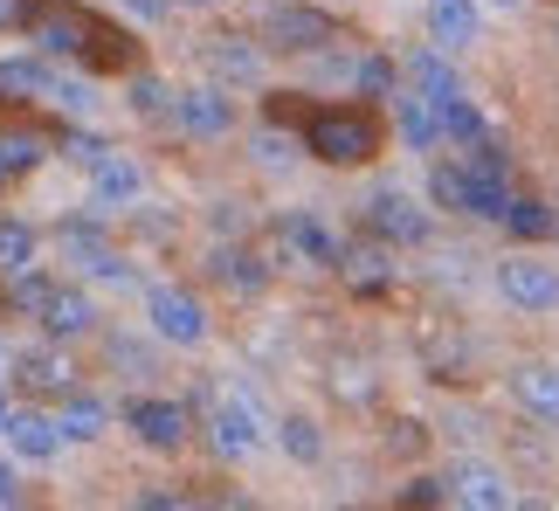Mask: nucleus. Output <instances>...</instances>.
Listing matches in <instances>:
<instances>
[{"label":"nucleus","instance_id":"58836bf2","mask_svg":"<svg viewBox=\"0 0 559 511\" xmlns=\"http://www.w3.org/2000/svg\"><path fill=\"white\" fill-rule=\"evenodd\" d=\"M8 415H14V401H8V388H0V436H8Z\"/></svg>","mask_w":559,"mask_h":511},{"label":"nucleus","instance_id":"1a4fd4ad","mask_svg":"<svg viewBox=\"0 0 559 511\" xmlns=\"http://www.w3.org/2000/svg\"><path fill=\"white\" fill-rule=\"evenodd\" d=\"M428 41L449 56L484 41V0H428Z\"/></svg>","mask_w":559,"mask_h":511},{"label":"nucleus","instance_id":"37998d69","mask_svg":"<svg viewBox=\"0 0 559 511\" xmlns=\"http://www.w3.org/2000/svg\"><path fill=\"white\" fill-rule=\"evenodd\" d=\"M552 35H559V21H552Z\"/></svg>","mask_w":559,"mask_h":511},{"label":"nucleus","instance_id":"0eeeda50","mask_svg":"<svg viewBox=\"0 0 559 511\" xmlns=\"http://www.w3.org/2000/svg\"><path fill=\"white\" fill-rule=\"evenodd\" d=\"M14 373L28 380L35 394H70L76 388V359H70V338H35V346H14Z\"/></svg>","mask_w":559,"mask_h":511},{"label":"nucleus","instance_id":"7c9ffc66","mask_svg":"<svg viewBox=\"0 0 559 511\" xmlns=\"http://www.w3.org/2000/svg\"><path fill=\"white\" fill-rule=\"evenodd\" d=\"M49 290H56V284H49V276H35V270L14 276V305H21V311H41V297H49Z\"/></svg>","mask_w":559,"mask_h":511},{"label":"nucleus","instance_id":"7ed1b4c3","mask_svg":"<svg viewBox=\"0 0 559 511\" xmlns=\"http://www.w3.org/2000/svg\"><path fill=\"white\" fill-rule=\"evenodd\" d=\"M145 325H153V338H166V346H201L207 311H201V297L180 290V284H145Z\"/></svg>","mask_w":559,"mask_h":511},{"label":"nucleus","instance_id":"aec40b11","mask_svg":"<svg viewBox=\"0 0 559 511\" xmlns=\"http://www.w3.org/2000/svg\"><path fill=\"white\" fill-rule=\"evenodd\" d=\"M35 35H41V49H49V56H76L83 41H91V21L70 14V8H41L35 14Z\"/></svg>","mask_w":559,"mask_h":511},{"label":"nucleus","instance_id":"9b49d317","mask_svg":"<svg viewBox=\"0 0 559 511\" xmlns=\"http://www.w3.org/2000/svg\"><path fill=\"white\" fill-rule=\"evenodd\" d=\"M139 194H145V166L132 153H111V145H104L91 159V201L97 207H132Z\"/></svg>","mask_w":559,"mask_h":511},{"label":"nucleus","instance_id":"412c9836","mask_svg":"<svg viewBox=\"0 0 559 511\" xmlns=\"http://www.w3.org/2000/svg\"><path fill=\"white\" fill-rule=\"evenodd\" d=\"M442 139H449V145H463V153L490 139V124H484V111H477V104H469V91L442 97Z\"/></svg>","mask_w":559,"mask_h":511},{"label":"nucleus","instance_id":"a211bd4d","mask_svg":"<svg viewBox=\"0 0 559 511\" xmlns=\"http://www.w3.org/2000/svg\"><path fill=\"white\" fill-rule=\"evenodd\" d=\"M56 429H62V442H97L104 429H111V408H104L97 394H76V388H70V401H62V415H56Z\"/></svg>","mask_w":559,"mask_h":511},{"label":"nucleus","instance_id":"6ab92c4d","mask_svg":"<svg viewBox=\"0 0 559 511\" xmlns=\"http://www.w3.org/2000/svg\"><path fill=\"white\" fill-rule=\"evenodd\" d=\"M284 242L305 255V263H318V270L338 263V242H332V228L318 222V215H284Z\"/></svg>","mask_w":559,"mask_h":511},{"label":"nucleus","instance_id":"bb28decb","mask_svg":"<svg viewBox=\"0 0 559 511\" xmlns=\"http://www.w3.org/2000/svg\"><path fill=\"white\" fill-rule=\"evenodd\" d=\"M338 270H346L353 284H386V276H394V263H386L380 242H367V249H338Z\"/></svg>","mask_w":559,"mask_h":511},{"label":"nucleus","instance_id":"f03ea898","mask_svg":"<svg viewBox=\"0 0 559 511\" xmlns=\"http://www.w3.org/2000/svg\"><path fill=\"white\" fill-rule=\"evenodd\" d=\"M305 145L325 166H367L373 145H380V132H373V118H359V111H318L305 124Z\"/></svg>","mask_w":559,"mask_h":511},{"label":"nucleus","instance_id":"9d476101","mask_svg":"<svg viewBox=\"0 0 559 511\" xmlns=\"http://www.w3.org/2000/svg\"><path fill=\"white\" fill-rule=\"evenodd\" d=\"M449 504H477V511H511L519 491H511V477L498 463H456L449 471Z\"/></svg>","mask_w":559,"mask_h":511},{"label":"nucleus","instance_id":"a878e982","mask_svg":"<svg viewBox=\"0 0 559 511\" xmlns=\"http://www.w3.org/2000/svg\"><path fill=\"white\" fill-rule=\"evenodd\" d=\"M0 270L8 276L35 270V228L28 222H0Z\"/></svg>","mask_w":559,"mask_h":511},{"label":"nucleus","instance_id":"4be33fe9","mask_svg":"<svg viewBox=\"0 0 559 511\" xmlns=\"http://www.w3.org/2000/svg\"><path fill=\"white\" fill-rule=\"evenodd\" d=\"M56 70H49V62H41V56H8V62H0V91H21V97H56Z\"/></svg>","mask_w":559,"mask_h":511},{"label":"nucleus","instance_id":"c9c22d12","mask_svg":"<svg viewBox=\"0 0 559 511\" xmlns=\"http://www.w3.org/2000/svg\"><path fill=\"white\" fill-rule=\"evenodd\" d=\"M21 21H35L28 0H0V28H21Z\"/></svg>","mask_w":559,"mask_h":511},{"label":"nucleus","instance_id":"5701e85b","mask_svg":"<svg viewBox=\"0 0 559 511\" xmlns=\"http://www.w3.org/2000/svg\"><path fill=\"white\" fill-rule=\"evenodd\" d=\"M504 228H511L519 242H546L559 222H552V207H546L539 194H511V207H504Z\"/></svg>","mask_w":559,"mask_h":511},{"label":"nucleus","instance_id":"ea45409f","mask_svg":"<svg viewBox=\"0 0 559 511\" xmlns=\"http://www.w3.org/2000/svg\"><path fill=\"white\" fill-rule=\"evenodd\" d=\"M484 8H498V14H519V8H525V0H484Z\"/></svg>","mask_w":559,"mask_h":511},{"label":"nucleus","instance_id":"2eb2a0df","mask_svg":"<svg viewBox=\"0 0 559 511\" xmlns=\"http://www.w3.org/2000/svg\"><path fill=\"white\" fill-rule=\"evenodd\" d=\"M394 124H401V139H407V153H436V145H449L442 139V104L436 97H421V91H394Z\"/></svg>","mask_w":559,"mask_h":511},{"label":"nucleus","instance_id":"ddd939ff","mask_svg":"<svg viewBox=\"0 0 559 511\" xmlns=\"http://www.w3.org/2000/svg\"><path fill=\"white\" fill-rule=\"evenodd\" d=\"M263 35H270V49H284V56H311V49H325V41H332V21L318 14V8H276L263 21Z\"/></svg>","mask_w":559,"mask_h":511},{"label":"nucleus","instance_id":"c85d7f7f","mask_svg":"<svg viewBox=\"0 0 559 511\" xmlns=\"http://www.w3.org/2000/svg\"><path fill=\"white\" fill-rule=\"evenodd\" d=\"M353 83H359L367 97H394V91H401V70H394L386 56H367V62H353Z\"/></svg>","mask_w":559,"mask_h":511},{"label":"nucleus","instance_id":"393cba45","mask_svg":"<svg viewBox=\"0 0 559 511\" xmlns=\"http://www.w3.org/2000/svg\"><path fill=\"white\" fill-rule=\"evenodd\" d=\"M276 450H284L290 463H318V456H325V436H318L311 415H284V421H276Z\"/></svg>","mask_w":559,"mask_h":511},{"label":"nucleus","instance_id":"4c0bfd02","mask_svg":"<svg viewBox=\"0 0 559 511\" xmlns=\"http://www.w3.org/2000/svg\"><path fill=\"white\" fill-rule=\"evenodd\" d=\"M0 373H14V338H0Z\"/></svg>","mask_w":559,"mask_h":511},{"label":"nucleus","instance_id":"a19ab883","mask_svg":"<svg viewBox=\"0 0 559 511\" xmlns=\"http://www.w3.org/2000/svg\"><path fill=\"white\" fill-rule=\"evenodd\" d=\"M0 187H8V159H0Z\"/></svg>","mask_w":559,"mask_h":511},{"label":"nucleus","instance_id":"6e6552de","mask_svg":"<svg viewBox=\"0 0 559 511\" xmlns=\"http://www.w3.org/2000/svg\"><path fill=\"white\" fill-rule=\"evenodd\" d=\"M166 118H174L187 139H222V132H235V104L214 91V83H201V91H174Z\"/></svg>","mask_w":559,"mask_h":511},{"label":"nucleus","instance_id":"dca6fc26","mask_svg":"<svg viewBox=\"0 0 559 511\" xmlns=\"http://www.w3.org/2000/svg\"><path fill=\"white\" fill-rule=\"evenodd\" d=\"M8 450H14L21 463H56V456H62V429H56V415L14 408V415H8Z\"/></svg>","mask_w":559,"mask_h":511},{"label":"nucleus","instance_id":"79ce46f5","mask_svg":"<svg viewBox=\"0 0 559 511\" xmlns=\"http://www.w3.org/2000/svg\"><path fill=\"white\" fill-rule=\"evenodd\" d=\"M187 8H207V0H187Z\"/></svg>","mask_w":559,"mask_h":511},{"label":"nucleus","instance_id":"423d86ee","mask_svg":"<svg viewBox=\"0 0 559 511\" xmlns=\"http://www.w3.org/2000/svg\"><path fill=\"white\" fill-rule=\"evenodd\" d=\"M124 429H132L145 450H159V456L187 450V408H180V401H166V394H139L132 408H124Z\"/></svg>","mask_w":559,"mask_h":511},{"label":"nucleus","instance_id":"f704fd0d","mask_svg":"<svg viewBox=\"0 0 559 511\" xmlns=\"http://www.w3.org/2000/svg\"><path fill=\"white\" fill-rule=\"evenodd\" d=\"M255 145H263V166H290V139H276V132H263V139H255Z\"/></svg>","mask_w":559,"mask_h":511},{"label":"nucleus","instance_id":"cd10ccee","mask_svg":"<svg viewBox=\"0 0 559 511\" xmlns=\"http://www.w3.org/2000/svg\"><path fill=\"white\" fill-rule=\"evenodd\" d=\"M214 276H222V284H235V290H263V263H255V255H242V249H222V255H214Z\"/></svg>","mask_w":559,"mask_h":511},{"label":"nucleus","instance_id":"b1692460","mask_svg":"<svg viewBox=\"0 0 559 511\" xmlns=\"http://www.w3.org/2000/svg\"><path fill=\"white\" fill-rule=\"evenodd\" d=\"M207 62H214V76H228V83H263V56H255L249 41H207Z\"/></svg>","mask_w":559,"mask_h":511},{"label":"nucleus","instance_id":"39448f33","mask_svg":"<svg viewBox=\"0 0 559 511\" xmlns=\"http://www.w3.org/2000/svg\"><path fill=\"white\" fill-rule=\"evenodd\" d=\"M367 228L394 249H415V242H428V207L415 194H401V187H380L367 201Z\"/></svg>","mask_w":559,"mask_h":511},{"label":"nucleus","instance_id":"c756f323","mask_svg":"<svg viewBox=\"0 0 559 511\" xmlns=\"http://www.w3.org/2000/svg\"><path fill=\"white\" fill-rule=\"evenodd\" d=\"M428 194H436V207L463 215V166H436V174H428Z\"/></svg>","mask_w":559,"mask_h":511},{"label":"nucleus","instance_id":"f8f14e48","mask_svg":"<svg viewBox=\"0 0 559 511\" xmlns=\"http://www.w3.org/2000/svg\"><path fill=\"white\" fill-rule=\"evenodd\" d=\"M511 401H519L539 429H559V367H546V359L511 367Z\"/></svg>","mask_w":559,"mask_h":511},{"label":"nucleus","instance_id":"f3484780","mask_svg":"<svg viewBox=\"0 0 559 511\" xmlns=\"http://www.w3.org/2000/svg\"><path fill=\"white\" fill-rule=\"evenodd\" d=\"M401 83H407V91H421V97H436V104L463 91L456 62H449V49H436V41H428V49H415V56L401 62Z\"/></svg>","mask_w":559,"mask_h":511},{"label":"nucleus","instance_id":"473e14b6","mask_svg":"<svg viewBox=\"0 0 559 511\" xmlns=\"http://www.w3.org/2000/svg\"><path fill=\"white\" fill-rule=\"evenodd\" d=\"M132 111H139V118H166V91H159L153 76H139V83H132Z\"/></svg>","mask_w":559,"mask_h":511},{"label":"nucleus","instance_id":"72a5a7b5","mask_svg":"<svg viewBox=\"0 0 559 511\" xmlns=\"http://www.w3.org/2000/svg\"><path fill=\"white\" fill-rule=\"evenodd\" d=\"M49 104H62V111H76V118H83V111H91V104H97V97H91V83H70V76H62Z\"/></svg>","mask_w":559,"mask_h":511},{"label":"nucleus","instance_id":"e433bc0d","mask_svg":"<svg viewBox=\"0 0 559 511\" xmlns=\"http://www.w3.org/2000/svg\"><path fill=\"white\" fill-rule=\"evenodd\" d=\"M0 504H21V471L14 463H0Z\"/></svg>","mask_w":559,"mask_h":511},{"label":"nucleus","instance_id":"20e7f679","mask_svg":"<svg viewBox=\"0 0 559 511\" xmlns=\"http://www.w3.org/2000/svg\"><path fill=\"white\" fill-rule=\"evenodd\" d=\"M498 297L511 311H525V318H546V311H559V270L539 263V255H504L498 263Z\"/></svg>","mask_w":559,"mask_h":511},{"label":"nucleus","instance_id":"f257e3e1","mask_svg":"<svg viewBox=\"0 0 559 511\" xmlns=\"http://www.w3.org/2000/svg\"><path fill=\"white\" fill-rule=\"evenodd\" d=\"M207 442H214V456H222V463H249L255 450H263V442H270V429H263V408H255V394H242V388L214 394Z\"/></svg>","mask_w":559,"mask_h":511},{"label":"nucleus","instance_id":"4468645a","mask_svg":"<svg viewBox=\"0 0 559 511\" xmlns=\"http://www.w3.org/2000/svg\"><path fill=\"white\" fill-rule=\"evenodd\" d=\"M41 332H56V338H91L97 332V297L91 290H76V284H56L49 297H41Z\"/></svg>","mask_w":559,"mask_h":511},{"label":"nucleus","instance_id":"2f4dec72","mask_svg":"<svg viewBox=\"0 0 559 511\" xmlns=\"http://www.w3.org/2000/svg\"><path fill=\"white\" fill-rule=\"evenodd\" d=\"M0 159H8V174H28V166L41 159V145L21 132V139H0Z\"/></svg>","mask_w":559,"mask_h":511}]
</instances>
